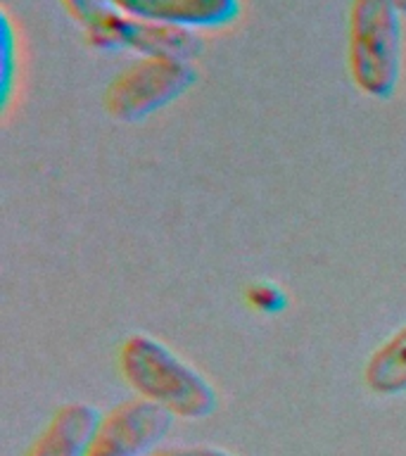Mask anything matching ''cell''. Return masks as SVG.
<instances>
[{"label": "cell", "instance_id": "277c9868", "mask_svg": "<svg viewBox=\"0 0 406 456\" xmlns=\"http://www.w3.org/2000/svg\"><path fill=\"white\" fill-rule=\"evenodd\" d=\"M88 45L102 53L131 50L141 57H164L191 62L199 55L202 41L191 28L169 27L159 21H145L128 17L119 10H110L84 28Z\"/></svg>", "mask_w": 406, "mask_h": 456}, {"label": "cell", "instance_id": "7c38bea8", "mask_svg": "<svg viewBox=\"0 0 406 456\" xmlns=\"http://www.w3.org/2000/svg\"><path fill=\"white\" fill-rule=\"evenodd\" d=\"M152 456H235L219 447H166L157 449Z\"/></svg>", "mask_w": 406, "mask_h": 456}, {"label": "cell", "instance_id": "30bf717a", "mask_svg": "<svg viewBox=\"0 0 406 456\" xmlns=\"http://www.w3.org/2000/svg\"><path fill=\"white\" fill-rule=\"evenodd\" d=\"M245 297H248V305L259 314H278L288 306V295L271 281L252 283L245 292Z\"/></svg>", "mask_w": 406, "mask_h": 456}, {"label": "cell", "instance_id": "9c48e42d", "mask_svg": "<svg viewBox=\"0 0 406 456\" xmlns=\"http://www.w3.org/2000/svg\"><path fill=\"white\" fill-rule=\"evenodd\" d=\"M0 57H3L0 60V102H3V110H7L14 81V28L7 12H3V21H0Z\"/></svg>", "mask_w": 406, "mask_h": 456}, {"label": "cell", "instance_id": "52a82bcc", "mask_svg": "<svg viewBox=\"0 0 406 456\" xmlns=\"http://www.w3.org/2000/svg\"><path fill=\"white\" fill-rule=\"evenodd\" d=\"M102 413L85 402H69L50 419L24 456H88Z\"/></svg>", "mask_w": 406, "mask_h": 456}, {"label": "cell", "instance_id": "7a4b0ae2", "mask_svg": "<svg viewBox=\"0 0 406 456\" xmlns=\"http://www.w3.org/2000/svg\"><path fill=\"white\" fill-rule=\"evenodd\" d=\"M402 12L392 0H352L347 27L349 77L363 95L387 100L402 78Z\"/></svg>", "mask_w": 406, "mask_h": 456}, {"label": "cell", "instance_id": "ba28073f", "mask_svg": "<svg viewBox=\"0 0 406 456\" xmlns=\"http://www.w3.org/2000/svg\"><path fill=\"white\" fill-rule=\"evenodd\" d=\"M363 383L373 395L397 397L406 392V323L385 338L363 366Z\"/></svg>", "mask_w": 406, "mask_h": 456}, {"label": "cell", "instance_id": "4fadbf2b", "mask_svg": "<svg viewBox=\"0 0 406 456\" xmlns=\"http://www.w3.org/2000/svg\"><path fill=\"white\" fill-rule=\"evenodd\" d=\"M392 3H394V5H397L399 12L406 14V0H392Z\"/></svg>", "mask_w": 406, "mask_h": 456}, {"label": "cell", "instance_id": "8992f818", "mask_svg": "<svg viewBox=\"0 0 406 456\" xmlns=\"http://www.w3.org/2000/svg\"><path fill=\"white\" fill-rule=\"evenodd\" d=\"M112 7L135 20L191 31L228 27L240 14V0H112Z\"/></svg>", "mask_w": 406, "mask_h": 456}, {"label": "cell", "instance_id": "3957f363", "mask_svg": "<svg viewBox=\"0 0 406 456\" xmlns=\"http://www.w3.org/2000/svg\"><path fill=\"white\" fill-rule=\"evenodd\" d=\"M191 62L141 57L110 81L105 91V107L112 119L141 121L157 110L171 105L195 84Z\"/></svg>", "mask_w": 406, "mask_h": 456}, {"label": "cell", "instance_id": "5b68a950", "mask_svg": "<svg viewBox=\"0 0 406 456\" xmlns=\"http://www.w3.org/2000/svg\"><path fill=\"white\" fill-rule=\"evenodd\" d=\"M174 416L150 399H128L102 416L88 456H152Z\"/></svg>", "mask_w": 406, "mask_h": 456}, {"label": "cell", "instance_id": "8fae6325", "mask_svg": "<svg viewBox=\"0 0 406 456\" xmlns=\"http://www.w3.org/2000/svg\"><path fill=\"white\" fill-rule=\"evenodd\" d=\"M69 17L81 27H88L93 21L112 10V0H60Z\"/></svg>", "mask_w": 406, "mask_h": 456}, {"label": "cell", "instance_id": "6da1fadb", "mask_svg": "<svg viewBox=\"0 0 406 456\" xmlns=\"http://www.w3.org/2000/svg\"><path fill=\"white\" fill-rule=\"evenodd\" d=\"M119 370L131 390L174 419L202 420L216 411L219 395L214 385L152 335H128L119 349Z\"/></svg>", "mask_w": 406, "mask_h": 456}]
</instances>
